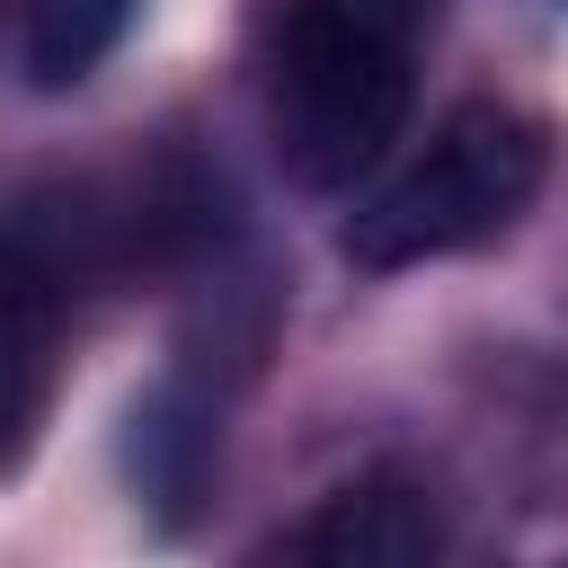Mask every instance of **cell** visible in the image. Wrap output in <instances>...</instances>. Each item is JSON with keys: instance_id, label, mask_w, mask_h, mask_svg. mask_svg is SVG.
<instances>
[{"instance_id": "5", "label": "cell", "mask_w": 568, "mask_h": 568, "mask_svg": "<svg viewBox=\"0 0 568 568\" xmlns=\"http://www.w3.org/2000/svg\"><path fill=\"white\" fill-rule=\"evenodd\" d=\"M133 0H18V53L36 89H71L106 62V44L124 36Z\"/></svg>"}, {"instance_id": "1", "label": "cell", "mask_w": 568, "mask_h": 568, "mask_svg": "<svg viewBox=\"0 0 568 568\" xmlns=\"http://www.w3.org/2000/svg\"><path fill=\"white\" fill-rule=\"evenodd\" d=\"M426 0H284L275 27V151L302 186L382 169L417 98Z\"/></svg>"}, {"instance_id": "2", "label": "cell", "mask_w": 568, "mask_h": 568, "mask_svg": "<svg viewBox=\"0 0 568 568\" xmlns=\"http://www.w3.org/2000/svg\"><path fill=\"white\" fill-rule=\"evenodd\" d=\"M541 186V124L497 106V98H462L453 115H435V133L355 204L346 222V257L373 275L453 257L497 240Z\"/></svg>"}, {"instance_id": "3", "label": "cell", "mask_w": 568, "mask_h": 568, "mask_svg": "<svg viewBox=\"0 0 568 568\" xmlns=\"http://www.w3.org/2000/svg\"><path fill=\"white\" fill-rule=\"evenodd\" d=\"M71 222L44 204L0 213V479L36 453L53 364H62V320H71Z\"/></svg>"}, {"instance_id": "4", "label": "cell", "mask_w": 568, "mask_h": 568, "mask_svg": "<svg viewBox=\"0 0 568 568\" xmlns=\"http://www.w3.org/2000/svg\"><path fill=\"white\" fill-rule=\"evenodd\" d=\"M302 568H435V506L408 479H355L337 488L311 532H302Z\"/></svg>"}]
</instances>
